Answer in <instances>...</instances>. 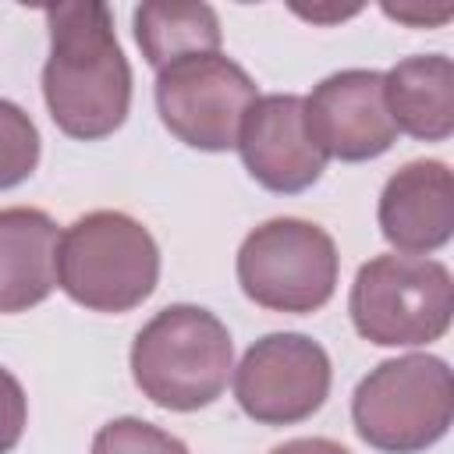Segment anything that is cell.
Returning <instances> with one entry per match:
<instances>
[{
    "instance_id": "cell-1",
    "label": "cell",
    "mask_w": 454,
    "mask_h": 454,
    "mask_svg": "<svg viewBox=\"0 0 454 454\" xmlns=\"http://www.w3.org/2000/svg\"><path fill=\"white\" fill-rule=\"evenodd\" d=\"M50 57L43 64V99L53 124L96 142L114 135L131 110V67L114 32L106 4H57L46 7Z\"/></svg>"
},
{
    "instance_id": "cell-2",
    "label": "cell",
    "mask_w": 454,
    "mask_h": 454,
    "mask_svg": "<svg viewBox=\"0 0 454 454\" xmlns=\"http://www.w3.org/2000/svg\"><path fill=\"white\" fill-rule=\"evenodd\" d=\"M234 372V340L202 305L160 309L131 340L135 387L167 411L213 404Z\"/></svg>"
},
{
    "instance_id": "cell-3",
    "label": "cell",
    "mask_w": 454,
    "mask_h": 454,
    "mask_svg": "<svg viewBox=\"0 0 454 454\" xmlns=\"http://www.w3.org/2000/svg\"><path fill=\"white\" fill-rule=\"evenodd\" d=\"M160 280V248L128 213L96 209L60 231L57 287L92 312H131Z\"/></svg>"
},
{
    "instance_id": "cell-4",
    "label": "cell",
    "mask_w": 454,
    "mask_h": 454,
    "mask_svg": "<svg viewBox=\"0 0 454 454\" xmlns=\"http://www.w3.org/2000/svg\"><path fill=\"white\" fill-rule=\"evenodd\" d=\"M348 312L369 344L380 348H419L433 344L450 330L454 280L450 270L426 255H376L358 266Z\"/></svg>"
},
{
    "instance_id": "cell-5",
    "label": "cell",
    "mask_w": 454,
    "mask_h": 454,
    "mask_svg": "<svg viewBox=\"0 0 454 454\" xmlns=\"http://www.w3.org/2000/svg\"><path fill=\"white\" fill-rule=\"evenodd\" d=\"M355 433L383 454H419L447 436L454 422L450 369L436 355L380 362L351 394Z\"/></svg>"
},
{
    "instance_id": "cell-6",
    "label": "cell",
    "mask_w": 454,
    "mask_h": 454,
    "mask_svg": "<svg viewBox=\"0 0 454 454\" xmlns=\"http://www.w3.org/2000/svg\"><path fill=\"white\" fill-rule=\"evenodd\" d=\"M340 255L333 238L298 216H273L245 234L238 248V284L248 301L270 312L305 316L323 309L337 287Z\"/></svg>"
},
{
    "instance_id": "cell-7",
    "label": "cell",
    "mask_w": 454,
    "mask_h": 454,
    "mask_svg": "<svg viewBox=\"0 0 454 454\" xmlns=\"http://www.w3.org/2000/svg\"><path fill=\"white\" fill-rule=\"evenodd\" d=\"M255 99L252 74L223 53L184 57L156 71V110L163 128L202 153L234 149L241 121Z\"/></svg>"
},
{
    "instance_id": "cell-8",
    "label": "cell",
    "mask_w": 454,
    "mask_h": 454,
    "mask_svg": "<svg viewBox=\"0 0 454 454\" xmlns=\"http://www.w3.org/2000/svg\"><path fill=\"white\" fill-rule=\"evenodd\" d=\"M238 408L259 426L312 419L330 397V355L305 333H266L234 365Z\"/></svg>"
},
{
    "instance_id": "cell-9",
    "label": "cell",
    "mask_w": 454,
    "mask_h": 454,
    "mask_svg": "<svg viewBox=\"0 0 454 454\" xmlns=\"http://www.w3.org/2000/svg\"><path fill=\"white\" fill-rule=\"evenodd\" d=\"M305 128L319 153L344 163L383 156L397 142V128L387 114L383 74L348 67L326 74L305 99Z\"/></svg>"
},
{
    "instance_id": "cell-10",
    "label": "cell",
    "mask_w": 454,
    "mask_h": 454,
    "mask_svg": "<svg viewBox=\"0 0 454 454\" xmlns=\"http://www.w3.org/2000/svg\"><path fill=\"white\" fill-rule=\"evenodd\" d=\"M234 149L248 177L277 195H298L326 170V156L305 128V103L294 92L259 96L241 121Z\"/></svg>"
},
{
    "instance_id": "cell-11",
    "label": "cell",
    "mask_w": 454,
    "mask_h": 454,
    "mask_svg": "<svg viewBox=\"0 0 454 454\" xmlns=\"http://www.w3.org/2000/svg\"><path fill=\"white\" fill-rule=\"evenodd\" d=\"M380 231L404 255H426L454 234V174L443 160L397 167L380 192Z\"/></svg>"
},
{
    "instance_id": "cell-12",
    "label": "cell",
    "mask_w": 454,
    "mask_h": 454,
    "mask_svg": "<svg viewBox=\"0 0 454 454\" xmlns=\"http://www.w3.org/2000/svg\"><path fill=\"white\" fill-rule=\"evenodd\" d=\"M60 231L32 206L0 209V316L28 312L57 287Z\"/></svg>"
},
{
    "instance_id": "cell-13",
    "label": "cell",
    "mask_w": 454,
    "mask_h": 454,
    "mask_svg": "<svg viewBox=\"0 0 454 454\" xmlns=\"http://www.w3.org/2000/svg\"><path fill=\"white\" fill-rule=\"evenodd\" d=\"M387 114L397 131L419 142H443L454 131V64L443 53L397 60L383 74Z\"/></svg>"
},
{
    "instance_id": "cell-14",
    "label": "cell",
    "mask_w": 454,
    "mask_h": 454,
    "mask_svg": "<svg viewBox=\"0 0 454 454\" xmlns=\"http://www.w3.org/2000/svg\"><path fill=\"white\" fill-rule=\"evenodd\" d=\"M135 43L149 67L163 71L184 57L220 53V18L199 0H149L131 14Z\"/></svg>"
},
{
    "instance_id": "cell-15",
    "label": "cell",
    "mask_w": 454,
    "mask_h": 454,
    "mask_svg": "<svg viewBox=\"0 0 454 454\" xmlns=\"http://www.w3.org/2000/svg\"><path fill=\"white\" fill-rule=\"evenodd\" d=\"M39 128L32 124V117L11 103L0 99V192L18 188L21 181H28L39 167Z\"/></svg>"
},
{
    "instance_id": "cell-16",
    "label": "cell",
    "mask_w": 454,
    "mask_h": 454,
    "mask_svg": "<svg viewBox=\"0 0 454 454\" xmlns=\"http://www.w3.org/2000/svg\"><path fill=\"white\" fill-rule=\"evenodd\" d=\"M92 454H192V450L167 429L124 415L99 426V433L92 436Z\"/></svg>"
},
{
    "instance_id": "cell-17",
    "label": "cell",
    "mask_w": 454,
    "mask_h": 454,
    "mask_svg": "<svg viewBox=\"0 0 454 454\" xmlns=\"http://www.w3.org/2000/svg\"><path fill=\"white\" fill-rule=\"evenodd\" d=\"M28 422V401L11 369L0 365V454H11L21 443Z\"/></svg>"
},
{
    "instance_id": "cell-18",
    "label": "cell",
    "mask_w": 454,
    "mask_h": 454,
    "mask_svg": "<svg viewBox=\"0 0 454 454\" xmlns=\"http://www.w3.org/2000/svg\"><path fill=\"white\" fill-rule=\"evenodd\" d=\"M450 4H443V7H394V4H383V14H390V18H397V21H404V25H440V21H447L450 18Z\"/></svg>"
},
{
    "instance_id": "cell-19",
    "label": "cell",
    "mask_w": 454,
    "mask_h": 454,
    "mask_svg": "<svg viewBox=\"0 0 454 454\" xmlns=\"http://www.w3.org/2000/svg\"><path fill=\"white\" fill-rule=\"evenodd\" d=\"M270 454H351V450L326 436H301V440H287V443L273 447Z\"/></svg>"
}]
</instances>
